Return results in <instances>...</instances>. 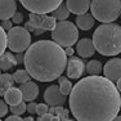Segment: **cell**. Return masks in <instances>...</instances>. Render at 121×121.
Returning <instances> with one entry per match:
<instances>
[{"label":"cell","mask_w":121,"mask_h":121,"mask_svg":"<svg viewBox=\"0 0 121 121\" xmlns=\"http://www.w3.org/2000/svg\"><path fill=\"white\" fill-rule=\"evenodd\" d=\"M121 97L106 76H86L73 85L70 109L77 121H112L119 116Z\"/></svg>","instance_id":"6da1fadb"},{"label":"cell","mask_w":121,"mask_h":121,"mask_svg":"<svg viewBox=\"0 0 121 121\" xmlns=\"http://www.w3.org/2000/svg\"><path fill=\"white\" fill-rule=\"evenodd\" d=\"M67 54L65 49L53 40L35 41L26 50L25 68L32 79L41 82L58 80L67 68Z\"/></svg>","instance_id":"7a4b0ae2"},{"label":"cell","mask_w":121,"mask_h":121,"mask_svg":"<svg viewBox=\"0 0 121 121\" xmlns=\"http://www.w3.org/2000/svg\"><path fill=\"white\" fill-rule=\"evenodd\" d=\"M95 50L102 56L113 57L121 53V26L117 23H102L93 34Z\"/></svg>","instance_id":"3957f363"},{"label":"cell","mask_w":121,"mask_h":121,"mask_svg":"<svg viewBox=\"0 0 121 121\" xmlns=\"http://www.w3.org/2000/svg\"><path fill=\"white\" fill-rule=\"evenodd\" d=\"M93 17L102 23H112L121 14V0H91Z\"/></svg>","instance_id":"277c9868"},{"label":"cell","mask_w":121,"mask_h":121,"mask_svg":"<svg viewBox=\"0 0 121 121\" xmlns=\"http://www.w3.org/2000/svg\"><path fill=\"white\" fill-rule=\"evenodd\" d=\"M52 39L59 44L60 47H72L79 40V30L73 22L70 21H59L57 26L52 31Z\"/></svg>","instance_id":"5b68a950"},{"label":"cell","mask_w":121,"mask_h":121,"mask_svg":"<svg viewBox=\"0 0 121 121\" xmlns=\"http://www.w3.org/2000/svg\"><path fill=\"white\" fill-rule=\"evenodd\" d=\"M7 36L8 48L13 53H23L31 47V34L25 27L16 26L8 31Z\"/></svg>","instance_id":"8992f818"},{"label":"cell","mask_w":121,"mask_h":121,"mask_svg":"<svg viewBox=\"0 0 121 121\" xmlns=\"http://www.w3.org/2000/svg\"><path fill=\"white\" fill-rule=\"evenodd\" d=\"M19 3L30 13L47 14L56 10L63 3V0H19Z\"/></svg>","instance_id":"52a82bcc"},{"label":"cell","mask_w":121,"mask_h":121,"mask_svg":"<svg viewBox=\"0 0 121 121\" xmlns=\"http://www.w3.org/2000/svg\"><path fill=\"white\" fill-rule=\"evenodd\" d=\"M66 95H63V93L60 91L59 85H50L49 88H47L44 93V99L45 103L48 106H52V107H59V106L65 104L66 100Z\"/></svg>","instance_id":"ba28073f"},{"label":"cell","mask_w":121,"mask_h":121,"mask_svg":"<svg viewBox=\"0 0 121 121\" xmlns=\"http://www.w3.org/2000/svg\"><path fill=\"white\" fill-rule=\"evenodd\" d=\"M67 76L68 79H80L84 73V71L86 70V66L84 63V60L77 57H71L70 60L67 63Z\"/></svg>","instance_id":"9c48e42d"},{"label":"cell","mask_w":121,"mask_h":121,"mask_svg":"<svg viewBox=\"0 0 121 121\" xmlns=\"http://www.w3.org/2000/svg\"><path fill=\"white\" fill-rule=\"evenodd\" d=\"M104 76L111 81H117L121 79V58H112L109 59L103 67Z\"/></svg>","instance_id":"30bf717a"},{"label":"cell","mask_w":121,"mask_h":121,"mask_svg":"<svg viewBox=\"0 0 121 121\" xmlns=\"http://www.w3.org/2000/svg\"><path fill=\"white\" fill-rule=\"evenodd\" d=\"M76 52L80 57L82 58H90L94 56V52H95V47H94L93 39H81L77 43L76 47Z\"/></svg>","instance_id":"8fae6325"},{"label":"cell","mask_w":121,"mask_h":121,"mask_svg":"<svg viewBox=\"0 0 121 121\" xmlns=\"http://www.w3.org/2000/svg\"><path fill=\"white\" fill-rule=\"evenodd\" d=\"M91 0H67L66 5L70 9L71 13L73 14H84L88 13V10L90 9Z\"/></svg>","instance_id":"7c38bea8"},{"label":"cell","mask_w":121,"mask_h":121,"mask_svg":"<svg viewBox=\"0 0 121 121\" xmlns=\"http://www.w3.org/2000/svg\"><path fill=\"white\" fill-rule=\"evenodd\" d=\"M17 12V3L16 0H0V19L13 18V16Z\"/></svg>","instance_id":"4fadbf2b"},{"label":"cell","mask_w":121,"mask_h":121,"mask_svg":"<svg viewBox=\"0 0 121 121\" xmlns=\"http://www.w3.org/2000/svg\"><path fill=\"white\" fill-rule=\"evenodd\" d=\"M19 89L23 94V100H26V102H34L39 95V86L34 81H28L26 84H22Z\"/></svg>","instance_id":"5bb4252c"},{"label":"cell","mask_w":121,"mask_h":121,"mask_svg":"<svg viewBox=\"0 0 121 121\" xmlns=\"http://www.w3.org/2000/svg\"><path fill=\"white\" fill-rule=\"evenodd\" d=\"M4 99L9 106H16V104H18V103L23 102V94H22V91L19 88H14L13 86V88H10L7 90V93H5V95H4Z\"/></svg>","instance_id":"9a60e30c"},{"label":"cell","mask_w":121,"mask_h":121,"mask_svg":"<svg viewBox=\"0 0 121 121\" xmlns=\"http://www.w3.org/2000/svg\"><path fill=\"white\" fill-rule=\"evenodd\" d=\"M94 21H95V18L93 17V14L89 13L79 14L76 17V26L82 31H89L94 26Z\"/></svg>","instance_id":"2e32d148"},{"label":"cell","mask_w":121,"mask_h":121,"mask_svg":"<svg viewBox=\"0 0 121 121\" xmlns=\"http://www.w3.org/2000/svg\"><path fill=\"white\" fill-rule=\"evenodd\" d=\"M17 65H18L17 58L12 52H5V53L0 57V68H1L3 71H8Z\"/></svg>","instance_id":"e0dca14e"},{"label":"cell","mask_w":121,"mask_h":121,"mask_svg":"<svg viewBox=\"0 0 121 121\" xmlns=\"http://www.w3.org/2000/svg\"><path fill=\"white\" fill-rule=\"evenodd\" d=\"M70 13L71 12H70V9L67 8V5L62 3V4H60L56 10L52 12V16H53L57 21H66V19L70 17Z\"/></svg>","instance_id":"ac0fdd59"},{"label":"cell","mask_w":121,"mask_h":121,"mask_svg":"<svg viewBox=\"0 0 121 121\" xmlns=\"http://www.w3.org/2000/svg\"><path fill=\"white\" fill-rule=\"evenodd\" d=\"M102 71H103V66L99 60L93 59L90 62H88V65H86V72L90 76H99L102 73Z\"/></svg>","instance_id":"d6986e66"},{"label":"cell","mask_w":121,"mask_h":121,"mask_svg":"<svg viewBox=\"0 0 121 121\" xmlns=\"http://www.w3.org/2000/svg\"><path fill=\"white\" fill-rule=\"evenodd\" d=\"M13 77H14V81L17 84H26V82L31 81V75L28 73L27 70H17L16 72L13 73Z\"/></svg>","instance_id":"ffe728a7"},{"label":"cell","mask_w":121,"mask_h":121,"mask_svg":"<svg viewBox=\"0 0 121 121\" xmlns=\"http://www.w3.org/2000/svg\"><path fill=\"white\" fill-rule=\"evenodd\" d=\"M58 81H59V89L63 93V95H70L71 91H72V88H73L72 82L68 79H66L65 76H60L58 79Z\"/></svg>","instance_id":"44dd1931"},{"label":"cell","mask_w":121,"mask_h":121,"mask_svg":"<svg viewBox=\"0 0 121 121\" xmlns=\"http://www.w3.org/2000/svg\"><path fill=\"white\" fill-rule=\"evenodd\" d=\"M14 77H13V75H9V73H4V75H1V77H0V86L1 88H4V89H10V88H13V84H14Z\"/></svg>","instance_id":"7402d4cb"},{"label":"cell","mask_w":121,"mask_h":121,"mask_svg":"<svg viewBox=\"0 0 121 121\" xmlns=\"http://www.w3.org/2000/svg\"><path fill=\"white\" fill-rule=\"evenodd\" d=\"M8 48V36L5 30L0 25V57L5 53V49Z\"/></svg>","instance_id":"603a6c76"},{"label":"cell","mask_w":121,"mask_h":121,"mask_svg":"<svg viewBox=\"0 0 121 121\" xmlns=\"http://www.w3.org/2000/svg\"><path fill=\"white\" fill-rule=\"evenodd\" d=\"M10 111H12L13 115H17V116H21L23 115L26 111H27V104L25 102H21L16 106H10Z\"/></svg>","instance_id":"cb8c5ba5"},{"label":"cell","mask_w":121,"mask_h":121,"mask_svg":"<svg viewBox=\"0 0 121 121\" xmlns=\"http://www.w3.org/2000/svg\"><path fill=\"white\" fill-rule=\"evenodd\" d=\"M49 112V107L47 103H39L37 104V109H36V113L39 115V116H44V115H47Z\"/></svg>","instance_id":"d4e9b609"},{"label":"cell","mask_w":121,"mask_h":121,"mask_svg":"<svg viewBox=\"0 0 121 121\" xmlns=\"http://www.w3.org/2000/svg\"><path fill=\"white\" fill-rule=\"evenodd\" d=\"M8 111H9V109H8V103L0 99V117L5 116V115L8 113Z\"/></svg>","instance_id":"484cf974"},{"label":"cell","mask_w":121,"mask_h":121,"mask_svg":"<svg viewBox=\"0 0 121 121\" xmlns=\"http://www.w3.org/2000/svg\"><path fill=\"white\" fill-rule=\"evenodd\" d=\"M12 21H13V23H16V25L22 23V22H23V14H22V12H16V14H14L13 18H12Z\"/></svg>","instance_id":"4316f807"},{"label":"cell","mask_w":121,"mask_h":121,"mask_svg":"<svg viewBox=\"0 0 121 121\" xmlns=\"http://www.w3.org/2000/svg\"><path fill=\"white\" fill-rule=\"evenodd\" d=\"M36 109H37V103H35V102H28V104H27L28 113H31V115L36 113Z\"/></svg>","instance_id":"83f0119b"},{"label":"cell","mask_w":121,"mask_h":121,"mask_svg":"<svg viewBox=\"0 0 121 121\" xmlns=\"http://www.w3.org/2000/svg\"><path fill=\"white\" fill-rule=\"evenodd\" d=\"M12 22H13V21H10V19H5V21H1V27L4 28L5 31H9L10 28H13Z\"/></svg>","instance_id":"f1b7e54d"},{"label":"cell","mask_w":121,"mask_h":121,"mask_svg":"<svg viewBox=\"0 0 121 121\" xmlns=\"http://www.w3.org/2000/svg\"><path fill=\"white\" fill-rule=\"evenodd\" d=\"M5 121H25V120H22V117L17 116V115H12V116L7 117V120H5Z\"/></svg>","instance_id":"f546056e"},{"label":"cell","mask_w":121,"mask_h":121,"mask_svg":"<svg viewBox=\"0 0 121 121\" xmlns=\"http://www.w3.org/2000/svg\"><path fill=\"white\" fill-rule=\"evenodd\" d=\"M65 52H66V54H67V57H73V48L72 47H66L65 48Z\"/></svg>","instance_id":"4dcf8cb0"},{"label":"cell","mask_w":121,"mask_h":121,"mask_svg":"<svg viewBox=\"0 0 121 121\" xmlns=\"http://www.w3.org/2000/svg\"><path fill=\"white\" fill-rule=\"evenodd\" d=\"M16 58H17V62L18 63H25V56L22 53H17Z\"/></svg>","instance_id":"1f68e13d"},{"label":"cell","mask_w":121,"mask_h":121,"mask_svg":"<svg viewBox=\"0 0 121 121\" xmlns=\"http://www.w3.org/2000/svg\"><path fill=\"white\" fill-rule=\"evenodd\" d=\"M25 28H26V30H28V31H30V32H31V31H32V32H34V30H35V27H34V26L30 23V22H27V23L25 25Z\"/></svg>","instance_id":"d6a6232c"},{"label":"cell","mask_w":121,"mask_h":121,"mask_svg":"<svg viewBox=\"0 0 121 121\" xmlns=\"http://www.w3.org/2000/svg\"><path fill=\"white\" fill-rule=\"evenodd\" d=\"M45 32V30H43V28H35L34 30V34L35 35H41V34H44Z\"/></svg>","instance_id":"836d02e7"},{"label":"cell","mask_w":121,"mask_h":121,"mask_svg":"<svg viewBox=\"0 0 121 121\" xmlns=\"http://www.w3.org/2000/svg\"><path fill=\"white\" fill-rule=\"evenodd\" d=\"M116 86H117V89H119V91L121 93V79H119L116 81Z\"/></svg>","instance_id":"e575fe53"},{"label":"cell","mask_w":121,"mask_h":121,"mask_svg":"<svg viewBox=\"0 0 121 121\" xmlns=\"http://www.w3.org/2000/svg\"><path fill=\"white\" fill-rule=\"evenodd\" d=\"M5 93H7V89H4V88H1V86H0V97L5 95Z\"/></svg>","instance_id":"d590c367"},{"label":"cell","mask_w":121,"mask_h":121,"mask_svg":"<svg viewBox=\"0 0 121 121\" xmlns=\"http://www.w3.org/2000/svg\"><path fill=\"white\" fill-rule=\"evenodd\" d=\"M25 121H34V119H32V116H28L25 119Z\"/></svg>","instance_id":"8d00e7d4"},{"label":"cell","mask_w":121,"mask_h":121,"mask_svg":"<svg viewBox=\"0 0 121 121\" xmlns=\"http://www.w3.org/2000/svg\"><path fill=\"white\" fill-rule=\"evenodd\" d=\"M112 121H121V116H116V117H115V119L112 120Z\"/></svg>","instance_id":"74e56055"},{"label":"cell","mask_w":121,"mask_h":121,"mask_svg":"<svg viewBox=\"0 0 121 121\" xmlns=\"http://www.w3.org/2000/svg\"><path fill=\"white\" fill-rule=\"evenodd\" d=\"M0 70H1V68H0ZM0 77H1V73H0Z\"/></svg>","instance_id":"f35d334b"},{"label":"cell","mask_w":121,"mask_h":121,"mask_svg":"<svg viewBox=\"0 0 121 121\" xmlns=\"http://www.w3.org/2000/svg\"><path fill=\"white\" fill-rule=\"evenodd\" d=\"M120 17H121V14H120Z\"/></svg>","instance_id":"ab89813d"},{"label":"cell","mask_w":121,"mask_h":121,"mask_svg":"<svg viewBox=\"0 0 121 121\" xmlns=\"http://www.w3.org/2000/svg\"><path fill=\"white\" fill-rule=\"evenodd\" d=\"M0 121H1V120H0Z\"/></svg>","instance_id":"60d3db41"}]
</instances>
